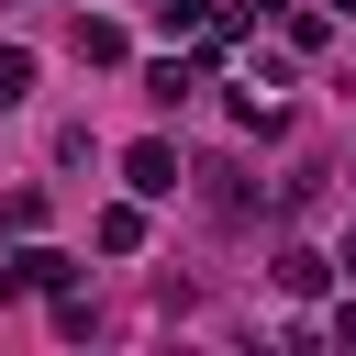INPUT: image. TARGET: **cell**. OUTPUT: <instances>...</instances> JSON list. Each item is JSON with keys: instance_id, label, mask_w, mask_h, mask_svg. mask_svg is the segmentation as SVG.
I'll return each instance as SVG.
<instances>
[{"instance_id": "6da1fadb", "label": "cell", "mask_w": 356, "mask_h": 356, "mask_svg": "<svg viewBox=\"0 0 356 356\" xmlns=\"http://www.w3.org/2000/svg\"><path fill=\"white\" fill-rule=\"evenodd\" d=\"M67 278H78L67 245H11V256H0V300H22V289H67Z\"/></svg>"}, {"instance_id": "7a4b0ae2", "label": "cell", "mask_w": 356, "mask_h": 356, "mask_svg": "<svg viewBox=\"0 0 356 356\" xmlns=\"http://www.w3.org/2000/svg\"><path fill=\"white\" fill-rule=\"evenodd\" d=\"M178 178H189V167H178V145H156V134L122 156V189H134V200H178Z\"/></svg>"}, {"instance_id": "3957f363", "label": "cell", "mask_w": 356, "mask_h": 356, "mask_svg": "<svg viewBox=\"0 0 356 356\" xmlns=\"http://www.w3.org/2000/svg\"><path fill=\"white\" fill-rule=\"evenodd\" d=\"M122 56H134V33L100 22V11H78V67H122Z\"/></svg>"}, {"instance_id": "277c9868", "label": "cell", "mask_w": 356, "mask_h": 356, "mask_svg": "<svg viewBox=\"0 0 356 356\" xmlns=\"http://www.w3.org/2000/svg\"><path fill=\"white\" fill-rule=\"evenodd\" d=\"M89 234H100V256H134V245H145V200H111Z\"/></svg>"}, {"instance_id": "5b68a950", "label": "cell", "mask_w": 356, "mask_h": 356, "mask_svg": "<svg viewBox=\"0 0 356 356\" xmlns=\"http://www.w3.org/2000/svg\"><path fill=\"white\" fill-rule=\"evenodd\" d=\"M323 278H334V267H323V256H312V245H278V289H289V300H312V289H323Z\"/></svg>"}, {"instance_id": "8992f818", "label": "cell", "mask_w": 356, "mask_h": 356, "mask_svg": "<svg viewBox=\"0 0 356 356\" xmlns=\"http://www.w3.org/2000/svg\"><path fill=\"white\" fill-rule=\"evenodd\" d=\"M189 89H200V67H189V56H167V67H145V100H189Z\"/></svg>"}, {"instance_id": "52a82bcc", "label": "cell", "mask_w": 356, "mask_h": 356, "mask_svg": "<svg viewBox=\"0 0 356 356\" xmlns=\"http://www.w3.org/2000/svg\"><path fill=\"white\" fill-rule=\"evenodd\" d=\"M11 100H33V56H22V44H0V111H11Z\"/></svg>"}, {"instance_id": "ba28073f", "label": "cell", "mask_w": 356, "mask_h": 356, "mask_svg": "<svg viewBox=\"0 0 356 356\" xmlns=\"http://www.w3.org/2000/svg\"><path fill=\"white\" fill-rule=\"evenodd\" d=\"M345 278H356V234H345Z\"/></svg>"}, {"instance_id": "9c48e42d", "label": "cell", "mask_w": 356, "mask_h": 356, "mask_svg": "<svg viewBox=\"0 0 356 356\" xmlns=\"http://www.w3.org/2000/svg\"><path fill=\"white\" fill-rule=\"evenodd\" d=\"M256 11H289V0H256Z\"/></svg>"}, {"instance_id": "30bf717a", "label": "cell", "mask_w": 356, "mask_h": 356, "mask_svg": "<svg viewBox=\"0 0 356 356\" xmlns=\"http://www.w3.org/2000/svg\"><path fill=\"white\" fill-rule=\"evenodd\" d=\"M345 11H356V0H345Z\"/></svg>"}]
</instances>
